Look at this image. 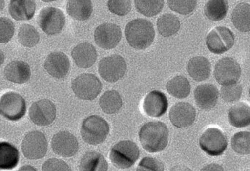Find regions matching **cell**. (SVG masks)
<instances>
[{
    "instance_id": "6da1fadb",
    "label": "cell",
    "mask_w": 250,
    "mask_h": 171,
    "mask_svg": "<svg viewBox=\"0 0 250 171\" xmlns=\"http://www.w3.org/2000/svg\"><path fill=\"white\" fill-rule=\"evenodd\" d=\"M142 146L149 153L162 151L169 141V129L166 124L161 121L146 123L139 131Z\"/></svg>"
},
{
    "instance_id": "7a4b0ae2",
    "label": "cell",
    "mask_w": 250,
    "mask_h": 171,
    "mask_svg": "<svg viewBox=\"0 0 250 171\" xmlns=\"http://www.w3.org/2000/svg\"><path fill=\"white\" fill-rule=\"evenodd\" d=\"M128 44L135 49H147L153 43L155 30L153 24L144 19H137L128 23L125 29Z\"/></svg>"
},
{
    "instance_id": "3957f363",
    "label": "cell",
    "mask_w": 250,
    "mask_h": 171,
    "mask_svg": "<svg viewBox=\"0 0 250 171\" xmlns=\"http://www.w3.org/2000/svg\"><path fill=\"white\" fill-rule=\"evenodd\" d=\"M140 157L138 146L131 140H123L112 146L109 153L111 162L116 168L126 169L134 165Z\"/></svg>"
},
{
    "instance_id": "277c9868",
    "label": "cell",
    "mask_w": 250,
    "mask_h": 171,
    "mask_svg": "<svg viewBox=\"0 0 250 171\" xmlns=\"http://www.w3.org/2000/svg\"><path fill=\"white\" fill-rule=\"evenodd\" d=\"M80 132L85 143L90 145H99L107 138L109 126L102 117L91 115L83 121Z\"/></svg>"
},
{
    "instance_id": "5b68a950",
    "label": "cell",
    "mask_w": 250,
    "mask_h": 171,
    "mask_svg": "<svg viewBox=\"0 0 250 171\" xmlns=\"http://www.w3.org/2000/svg\"><path fill=\"white\" fill-rule=\"evenodd\" d=\"M71 88L79 99L93 100L102 91V84L94 74H83L73 80Z\"/></svg>"
},
{
    "instance_id": "8992f818",
    "label": "cell",
    "mask_w": 250,
    "mask_h": 171,
    "mask_svg": "<svg viewBox=\"0 0 250 171\" xmlns=\"http://www.w3.org/2000/svg\"><path fill=\"white\" fill-rule=\"evenodd\" d=\"M26 101L21 95L15 92H8L2 95L0 101L1 115L11 121H17L25 115Z\"/></svg>"
},
{
    "instance_id": "52a82bcc",
    "label": "cell",
    "mask_w": 250,
    "mask_h": 171,
    "mask_svg": "<svg viewBox=\"0 0 250 171\" xmlns=\"http://www.w3.org/2000/svg\"><path fill=\"white\" fill-rule=\"evenodd\" d=\"M38 23L45 33L55 36L59 34L65 27V14L59 8L46 7L39 13Z\"/></svg>"
},
{
    "instance_id": "ba28073f",
    "label": "cell",
    "mask_w": 250,
    "mask_h": 171,
    "mask_svg": "<svg viewBox=\"0 0 250 171\" xmlns=\"http://www.w3.org/2000/svg\"><path fill=\"white\" fill-rule=\"evenodd\" d=\"M127 64L121 55H112L101 60L99 64V73L101 77L109 82L115 83L125 75Z\"/></svg>"
},
{
    "instance_id": "9c48e42d",
    "label": "cell",
    "mask_w": 250,
    "mask_h": 171,
    "mask_svg": "<svg viewBox=\"0 0 250 171\" xmlns=\"http://www.w3.org/2000/svg\"><path fill=\"white\" fill-rule=\"evenodd\" d=\"M235 43V36L229 29L217 27L206 37V46L212 53L221 55L231 49Z\"/></svg>"
},
{
    "instance_id": "30bf717a",
    "label": "cell",
    "mask_w": 250,
    "mask_h": 171,
    "mask_svg": "<svg viewBox=\"0 0 250 171\" xmlns=\"http://www.w3.org/2000/svg\"><path fill=\"white\" fill-rule=\"evenodd\" d=\"M47 150V140L44 134L41 131H30L23 139L21 150L27 159H42L46 156Z\"/></svg>"
},
{
    "instance_id": "8fae6325",
    "label": "cell",
    "mask_w": 250,
    "mask_h": 171,
    "mask_svg": "<svg viewBox=\"0 0 250 171\" xmlns=\"http://www.w3.org/2000/svg\"><path fill=\"white\" fill-rule=\"evenodd\" d=\"M239 64L232 58H223L216 63L214 68L215 79L222 86L235 84L241 77Z\"/></svg>"
},
{
    "instance_id": "7c38bea8",
    "label": "cell",
    "mask_w": 250,
    "mask_h": 171,
    "mask_svg": "<svg viewBox=\"0 0 250 171\" xmlns=\"http://www.w3.org/2000/svg\"><path fill=\"white\" fill-rule=\"evenodd\" d=\"M199 143L202 150L212 156H220L228 146V140L225 134L216 128L206 129L200 137Z\"/></svg>"
},
{
    "instance_id": "4fadbf2b",
    "label": "cell",
    "mask_w": 250,
    "mask_h": 171,
    "mask_svg": "<svg viewBox=\"0 0 250 171\" xmlns=\"http://www.w3.org/2000/svg\"><path fill=\"white\" fill-rule=\"evenodd\" d=\"M56 107L49 99H41L33 103L29 111V116L36 125L46 127L50 125L56 118Z\"/></svg>"
},
{
    "instance_id": "5bb4252c",
    "label": "cell",
    "mask_w": 250,
    "mask_h": 171,
    "mask_svg": "<svg viewBox=\"0 0 250 171\" xmlns=\"http://www.w3.org/2000/svg\"><path fill=\"white\" fill-rule=\"evenodd\" d=\"M122 38L121 27L112 23L101 24L95 30L96 44L104 49H112L118 46Z\"/></svg>"
},
{
    "instance_id": "9a60e30c",
    "label": "cell",
    "mask_w": 250,
    "mask_h": 171,
    "mask_svg": "<svg viewBox=\"0 0 250 171\" xmlns=\"http://www.w3.org/2000/svg\"><path fill=\"white\" fill-rule=\"evenodd\" d=\"M51 144L53 151L62 157H71L77 154L79 150L77 137L68 131H60L55 134Z\"/></svg>"
},
{
    "instance_id": "2e32d148",
    "label": "cell",
    "mask_w": 250,
    "mask_h": 171,
    "mask_svg": "<svg viewBox=\"0 0 250 171\" xmlns=\"http://www.w3.org/2000/svg\"><path fill=\"white\" fill-rule=\"evenodd\" d=\"M169 120L178 128H185L192 125L195 121L196 110L188 102H179L171 107Z\"/></svg>"
},
{
    "instance_id": "e0dca14e",
    "label": "cell",
    "mask_w": 250,
    "mask_h": 171,
    "mask_svg": "<svg viewBox=\"0 0 250 171\" xmlns=\"http://www.w3.org/2000/svg\"><path fill=\"white\" fill-rule=\"evenodd\" d=\"M168 100L165 93L159 90L150 92L143 100V108L145 113L152 118H159L166 113Z\"/></svg>"
},
{
    "instance_id": "ac0fdd59",
    "label": "cell",
    "mask_w": 250,
    "mask_h": 171,
    "mask_svg": "<svg viewBox=\"0 0 250 171\" xmlns=\"http://www.w3.org/2000/svg\"><path fill=\"white\" fill-rule=\"evenodd\" d=\"M44 68L52 77L57 79L64 78L69 71L70 61L63 52H52L46 58Z\"/></svg>"
},
{
    "instance_id": "d6986e66",
    "label": "cell",
    "mask_w": 250,
    "mask_h": 171,
    "mask_svg": "<svg viewBox=\"0 0 250 171\" xmlns=\"http://www.w3.org/2000/svg\"><path fill=\"white\" fill-rule=\"evenodd\" d=\"M194 96L196 104L200 109L210 110L217 103L219 90L214 85L206 83L196 87Z\"/></svg>"
},
{
    "instance_id": "ffe728a7",
    "label": "cell",
    "mask_w": 250,
    "mask_h": 171,
    "mask_svg": "<svg viewBox=\"0 0 250 171\" xmlns=\"http://www.w3.org/2000/svg\"><path fill=\"white\" fill-rule=\"evenodd\" d=\"M76 65L81 68L93 66L97 60V52L91 43L84 42L77 45L71 52Z\"/></svg>"
},
{
    "instance_id": "44dd1931",
    "label": "cell",
    "mask_w": 250,
    "mask_h": 171,
    "mask_svg": "<svg viewBox=\"0 0 250 171\" xmlns=\"http://www.w3.org/2000/svg\"><path fill=\"white\" fill-rule=\"evenodd\" d=\"M5 78L17 84L27 83L31 77L30 65L21 61H14L9 63L4 71Z\"/></svg>"
},
{
    "instance_id": "7402d4cb",
    "label": "cell",
    "mask_w": 250,
    "mask_h": 171,
    "mask_svg": "<svg viewBox=\"0 0 250 171\" xmlns=\"http://www.w3.org/2000/svg\"><path fill=\"white\" fill-rule=\"evenodd\" d=\"M36 5L32 0H12L10 2L9 10L11 17L17 21L32 20L36 13Z\"/></svg>"
},
{
    "instance_id": "603a6c76",
    "label": "cell",
    "mask_w": 250,
    "mask_h": 171,
    "mask_svg": "<svg viewBox=\"0 0 250 171\" xmlns=\"http://www.w3.org/2000/svg\"><path fill=\"white\" fill-rule=\"evenodd\" d=\"M211 65L207 58L197 56L191 58L188 64L190 77L197 82L204 81L210 77Z\"/></svg>"
},
{
    "instance_id": "cb8c5ba5",
    "label": "cell",
    "mask_w": 250,
    "mask_h": 171,
    "mask_svg": "<svg viewBox=\"0 0 250 171\" xmlns=\"http://www.w3.org/2000/svg\"><path fill=\"white\" fill-rule=\"evenodd\" d=\"M228 121L232 127L243 128L250 124V105L238 102L229 109Z\"/></svg>"
},
{
    "instance_id": "d4e9b609",
    "label": "cell",
    "mask_w": 250,
    "mask_h": 171,
    "mask_svg": "<svg viewBox=\"0 0 250 171\" xmlns=\"http://www.w3.org/2000/svg\"><path fill=\"white\" fill-rule=\"evenodd\" d=\"M108 168L107 161L99 152H87L80 161V171H107Z\"/></svg>"
},
{
    "instance_id": "484cf974",
    "label": "cell",
    "mask_w": 250,
    "mask_h": 171,
    "mask_svg": "<svg viewBox=\"0 0 250 171\" xmlns=\"http://www.w3.org/2000/svg\"><path fill=\"white\" fill-rule=\"evenodd\" d=\"M66 11L68 15L74 20L85 21L91 17L93 7L91 1L70 0L67 2Z\"/></svg>"
},
{
    "instance_id": "4316f807",
    "label": "cell",
    "mask_w": 250,
    "mask_h": 171,
    "mask_svg": "<svg viewBox=\"0 0 250 171\" xmlns=\"http://www.w3.org/2000/svg\"><path fill=\"white\" fill-rule=\"evenodd\" d=\"M20 162V153L16 146L8 142L0 143V168L12 170Z\"/></svg>"
},
{
    "instance_id": "83f0119b",
    "label": "cell",
    "mask_w": 250,
    "mask_h": 171,
    "mask_svg": "<svg viewBox=\"0 0 250 171\" xmlns=\"http://www.w3.org/2000/svg\"><path fill=\"white\" fill-rule=\"evenodd\" d=\"M232 24L237 30L244 33L250 32V5L240 3L234 8L231 16Z\"/></svg>"
},
{
    "instance_id": "f1b7e54d",
    "label": "cell",
    "mask_w": 250,
    "mask_h": 171,
    "mask_svg": "<svg viewBox=\"0 0 250 171\" xmlns=\"http://www.w3.org/2000/svg\"><path fill=\"white\" fill-rule=\"evenodd\" d=\"M168 93L176 99H185L191 92V85L184 76H175L166 85Z\"/></svg>"
},
{
    "instance_id": "f546056e",
    "label": "cell",
    "mask_w": 250,
    "mask_h": 171,
    "mask_svg": "<svg viewBox=\"0 0 250 171\" xmlns=\"http://www.w3.org/2000/svg\"><path fill=\"white\" fill-rule=\"evenodd\" d=\"M99 105L105 113H117L122 107V98L116 90H108L101 96Z\"/></svg>"
},
{
    "instance_id": "4dcf8cb0",
    "label": "cell",
    "mask_w": 250,
    "mask_h": 171,
    "mask_svg": "<svg viewBox=\"0 0 250 171\" xmlns=\"http://www.w3.org/2000/svg\"><path fill=\"white\" fill-rule=\"evenodd\" d=\"M181 23L176 16L165 14L157 20V29L161 36L169 37L179 31Z\"/></svg>"
},
{
    "instance_id": "1f68e13d",
    "label": "cell",
    "mask_w": 250,
    "mask_h": 171,
    "mask_svg": "<svg viewBox=\"0 0 250 171\" xmlns=\"http://www.w3.org/2000/svg\"><path fill=\"white\" fill-rule=\"evenodd\" d=\"M228 2L225 0H210L204 7L205 15L211 21H219L226 17Z\"/></svg>"
},
{
    "instance_id": "d6a6232c",
    "label": "cell",
    "mask_w": 250,
    "mask_h": 171,
    "mask_svg": "<svg viewBox=\"0 0 250 171\" xmlns=\"http://www.w3.org/2000/svg\"><path fill=\"white\" fill-rule=\"evenodd\" d=\"M18 40L25 47H34L39 43L40 35L33 26L22 24L19 30Z\"/></svg>"
},
{
    "instance_id": "836d02e7",
    "label": "cell",
    "mask_w": 250,
    "mask_h": 171,
    "mask_svg": "<svg viewBox=\"0 0 250 171\" xmlns=\"http://www.w3.org/2000/svg\"><path fill=\"white\" fill-rule=\"evenodd\" d=\"M136 8L140 14L146 17H152L159 14L162 11L165 2L162 0L156 1H143L136 0L134 1Z\"/></svg>"
},
{
    "instance_id": "e575fe53",
    "label": "cell",
    "mask_w": 250,
    "mask_h": 171,
    "mask_svg": "<svg viewBox=\"0 0 250 171\" xmlns=\"http://www.w3.org/2000/svg\"><path fill=\"white\" fill-rule=\"evenodd\" d=\"M231 146L238 154H250V132L240 131L234 134L231 139Z\"/></svg>"
},
{
    "instance_id": "d590c367",
    "label": "cell",
    "mask_w": 250,
    "mask_h": 171,
    "mask_svg": "<svg viewBox=\"0 0 250 171\" xmlns=\"http://www.w3.org/2000/svg\"><path fill=\"white\" fill-rule=\"evenodd\" d=\"M168 6L172 11L182 15L191 14L197 7V1L187 0V1H178V0H169Z\"/></svg>"
},
{
    "instance_id": "8d00e7d4",
    "label": "cell",
    "mask_w": 250,
    "mask_h": 171,
    "mask_svg": "<svg viewBox=\"0 0 250 171\" xmlns=\"http://www.w3.org/2000/svg\"><path fill=\"white\" fill-rule=\"evenodd\" d=\"M221 97L226 102H234L239 100L242 94V87L238 83L230 86H222Z\"/></svg>"
},
{
    "instance_id": "74e56055",
    "label": "cell",
    "mask_w": 250,
    "mask_h": 171,
    "mask_svg": "<svg viewBox=\"0 0 250 171\" xmlns=\"http://www.w3.org/2000/svg\"><path fill=\"white\" fill-rule=\"evenodd\" d=\"M15 32V26L10 19L0 18V42L6 43L11 41Z\"/></svg>"
},
{
    "instance_id": "f35d334b",
    "label": "cell",
    "mask_w": 250,
    "mask_h": 171,
    "mask_svg": "<svg viewBox=\"0 0 250 171\" xmlns=\"http://www.w3.org/2000/svg\"><path fill=\"white\" fill-rule=\"evenodd\" d=\"M107 5L110 12L121 17L127 15L131 10V2L129 0H109Z\"/></svg>"
},
{
    "instance_id": "ab89813d",
    "label": "cell",
    "mask_w": 250,
    "mask_h": 171,
    "mask_svg": "<svg viewBox=\"0 0 250 171\" xmlns=\"http://www.w3.org/2000/svg\"><path fill=\"white\" fill-rule=\"evenodd\" d=\"M137 171H165V167L159 159L146 156L140 161Z\"/></svg>"
},
{
    "instance_id": "60d3db41",
    "label": "cell",
    "mask_w": 250,
    "mask_h": 171,
    "mask_svg": "<svg viewBox=\"0 0 250 171\" xmlns=\"http://www.w3.org/2000/svg\"><path fill=\"white\" fill-rule=\"evenodd\" d=\"M42 171H71L69 165L61 159L52 158L42 165Z\"/></svg>"
},
{
    "instance_id": "b9f144b4",
    "label": "cell",
    "mask_w": 250,
    "mask_h": 171,
    "mask_svg": "<svg viewBox=\"0 0 250 171\" xmlns=\"http://www.w3.org/2000/svg\"><path fill=\"white\" fill-rule=\"evenodd\" d=\"M200 171H225V170L218 164H209L203 167Z\"/></svg>"
},
{
    "instance_id": "7bdbcfd3",
    "label": "cell",
    "mask_w": 250,
    "mask_h": 171,
    "mask_svg": "<svg viewBox=\"0 0 250 171\" xmlns=\"http://www.w3.org/2000/svg\"><path fill=\"white\" fill-rule=\"evenodd\" d=\"M170 171H192L185 165H176L171 169Z\"/></svg>"
},
{
    "instance_id": "ee69618b",
    "label": "cell",
    "mask_w": 250,
    "mask_h": 171,
    "mask_svg": "<svg viewBox=\"0 0 250 171\" xmlns=\"http://www.w3.org/2000/svg\"><path fill=\"white\" fill-rule=\"evenodd\" d=\"M17 171H38L36 168L31 165H24L21 167Z\"/></svg>"
},
{
    "instance_id": "f6af8a7d",
    "label": "cell",
    "mask_w": 250,
    "mask_h": 171,
    "mask_svg": "<svg viewBox=\"0 0 250 171\" xmlns=\"http://www.w3.org/2000/svg\"><path fill=\"white\" fill-rule=\"evenodd\" d=\"M249 96H250V89H249Z\"/></svg>"
}]
</instances>
